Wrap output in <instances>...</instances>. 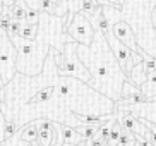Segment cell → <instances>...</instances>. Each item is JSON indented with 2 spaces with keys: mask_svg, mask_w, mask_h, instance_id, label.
Instances as JSON below:
<instances>
[{
  "mask_svg": "<svg viewBox=\"0 0 156 146\" xmlns=\"http://www.w3.org/2000/svg\"><path fill=\"white\" fill-rule=\"evenodd\" d=\"M57 81L58 71L50 52L41 74L33 78L16 74L4 86L5 100L4 103H0V110L5 120H12L17 129L38 119L58 122L72 129L79 127L81 122L67 110L64 100L57 91Z\"/></svg>",
  "mask_w": 156,
  "mask_h": 146,
  "instance_id": "obj_1",
  "label": "cell"
},
{
  "mask_svg": "<svg viewBox=\"0 0 156 146\" xmlns=\"http://www.w3.org/2000/svg\"><path fill=\"white\" fill-rule=\"evenodd\" d=\"M65 17H55L45 12H40L38 21V35L34 40H24L21 36H9L17 52L16 71L23 76H38L41 74L48 52L55 48L64 52V45L69 43L70 36L64 31Z\"/></svg>",
  "mask_w": 156,
  "mask_h": 146,
  "instance_id": "obj_2",
  "label": "cell"
},
{
  "mask_svg": "<svg viewBox=\"0 0 156 146\" xmlns=\"http://www.w3.org/2000/svg\"><path fill=\"white\" fill-rule=\"evenodd\" d=\"M76 53L91 76V81L87 82V86H91L94 91L110 98L115 103L120 101L122 86L127 81V76L119 65L113 52L110 50L105 35L94 31L91 45L84 46L77 43Z\"/></svg>",
  "mask_w": 156,
  "mask_h": 146,
  "instance_id": "obj_3",
  "label": "cell"
},
{
  "mask_svg": "<svg viewBox=\"0 0 156 146\" xmlns=\"http://www.w3.org/2000/svg\"><path fill=\"white\" fill-rule=\"evenodd\" d=\"M57 91L72 115H112L115 114V101L100 95L86 82L58 74Z\"/></svg>",
  "mask_w": 156,
  "mask_h": 146,
  "instance_id": "obj_4",
  "label": "cell"
},
{
  "mask_svg": "<svg viewBox=\"0 0 156 146\" xmlns=\"http://www.w3.org/2000/svg\"><path fill=\"white\" fill-rule=\"evenodd\" d=\"M154 7L156 0H125L120 7L122 19L132 27L137 46L149 57H156V31L151 26V10Z\"/></svg>",
  "mask_w": 156,
  "mask_h": 146,
  "instance_id": "obj_5",
  "label": "cell"
},
{
  "mask_svg": "<svg viewBox=\"0 0 156 146\" xmlns=\"http://www.w3.org/2000/svg\"><path fill=\"white\" fill-rule=\"evenodd\" d=\"M76 48H77V43L76 41H69V43L64 45V52L62 53L57 52L55 48H51L50 53L53 55V60H55L57 71H58L60 76L79 79V81L87 84L91 81V76L87 72V69L83 65V62L79 60L77 53H76Z\"/></svg>",
  "mask_w": 156,
  "mask_h": 146,
  "instance_id": "obj_6",
  "label": "cell"
},
{
  "mask_svg": "<svg viewBox=\"0 0 156 146\" xmlns=\"http://www.w3.org/2000/svg\"><path fill=\"white\" fill-rule=\"evenodd\" d=\"M64 31L69 35L72 41L84 46H89L93 43V38H94V29H93L91 23L81 12L74 14V16H70V14L65 16Z\"/></svg>",
  "mask_w": 156,
  "mask_h": 146,
  "instance_id": "obj_7",
  "label": "cell"
},
{
  "mask_svg": "<svg viewBox=\"0 0 156 146\" xmlns=\"http://www.w3.org/2000/svg\"><path fill=\"white\" fill-rule=\"evenodd\" d=\"M16 60H17V52L14 43L7 35H2L0 36V79L4 84H7L17 74Z\"/></svg>",
  "mask_w": 156,
  "mask_h": 146,
  "instance_id": "obj_8",
  "label": "cell"
},
{
  "mask_svg": "<svg viewBox=\"0 0 156 146\" xmlns=\"http://www.w3.org/2000/svg\"><path fill=\"white\" fill-rule=\"evenodd\" d=\"M105 40H106V43H108V46H110V50L113 52L115 59H117V62H119V65L122 67V71H124L125 76L130 72V69H132L136 64L144 62L141 55L132 53V52L129 50L124 43H120V41L113 36V33H112V31H108L105 35Z\"/></svg>",
  "mask_w": 156,
  "mask_h": 146,
  "instance_id": "obj_9",
  "label": "cell"
},
{
  "mask_svg": "<svg viewBox=\"0 0 156 146\" xmlns=\"http://www.w3.org/2000/svg\"><path fill=\"white\" fill-rule=\"evenodd\" d=\"M110 31L113 33V36L117 38V40L120 41V43H124L125 46H127L129 50L132 52V53H137L142 57V60L146 62V60L149 59H154V57H149V55L146 53L144 50H141L137 46V41H136V35H134L132 27L129 26L125 21H119V23H115L110 26Z\"/></svg>",
  "mask_w": 156,
  "mask_h": 146,
  "instance_id": "obj_10",
  "label": "cell"
},
{
  "mask_svg": "<svg viewBox=\"0 0 156 146\" xmlns=\"http://www.w3.org/2000/svg\"><path fill=\"white\" fill-rule=\"evenodd\" d=\"M40 12L55 16V17H65L69 14L67 0H41L40 2Z\"/></svg>",
  "mask_w": 156,
  "mask_h": 146,
  "instance_id": "obj_11",
  "label": "cell"
},
{
  "mask_svg": "<svg viewBox=\"0 0 156 146\" xmlns=\"http://www.w3.org/2000/svg\"><path fill=\"white\" fill-rule=\"evenodd\" d=\"M38 129V146H51L53 141V122L46 119L33 120Z\"/></svg>",
  "mask_w": 156,
  "mask_h": 146,
  "instance_id": "obj_12",
  "label": "cell"
},
{
  "mask_svg": "<svg viewBox=\"0 0 156 146\" xmlns=\"http://www.w3.org/2000/svg\"><path fill=\"white\" fill-rule=\"evenodd\" d=\"M60 129V137H62V144H70V146H77L79 143H83L84 139L81 137V134H77V131L69 126H62L58 124Z\"/></svg>",
  "mask_w": 156,
  "mask_h": 146,
  "instance_id": "obj_13",
  "label": "cell"
},
{
  "mask_svg": "<svg viewBox=\"0 0 156 146\" xmlns=\"http://www.w3.org/2000/svg\"><path fill=\"white\" fill-rule=\"evenodd\" d=\"M17 137L24 143H29V144H38V129L34 126V122H29L26 126L17 131Z\"/></svg>",
  "mask_w": 156,
  "mask_h": 146,
  "instance_id": "obj_14",
  "label": "cell"
},
{
  "mask_svg": "<svg viewBox=\"0 0 156 146\" xmlns=\"http://www.w3.org/2000/svg\"><path fill=\"white\" fill-rule=\"evenodd\" d=\"M147 79V74L144 72V65H142V62H139V64H136L132 69H130V72L127 74V81H130L134 84V86L141 88L144 82H146Z\"/></svg>",
  "mask_w": 156,
  "mask_h": 146,
  "instance_id": "obj_15",
  "label": "cell"
},
{
  "mask_svg": "<svg viewBox=\"0 0 156 146\" xmlns=\"http://www.w3.org/2000/svg\"><path fill=\"white\" fill-rule=\"evenodd\" d=\"M139 89H141V93L146 96L147 100L154 98V96H156V72L149 74V76H147V79H146V82H144Z\"/></svg>",
  "mask_w": 156,
  "mask_h": 146,
  "instance_id": "obj_16",
  "label": "cell"
},
{
  "mask_svg": "<svg viewBox=\"0 0 156 146\" xmlns=\"http://www.w3.org/2000/svg\"><path fill=\"white\" fill-rule=\"evenodd\" d=\"M98 129H100V126H79V127H76V131H77V134H81L84 141H91L96 136Z\"/></svg>",
  "mask_w": 156,
  "mask_h": 146,
  "instance_id": "obj_17",
  "label": "cell"
},
{
  "mask_svg": "<svg viewBox=\"0 0 156 146\" xmlns=\"http://www.w3.org/2000/svg\"><path fill=\"white\" fill-rule=\"evenodd\" d=\"M38 35V24H28L26 21L23 23V27H21V35L19 36L24 38V40H34Z\"/></svg>",
  "mask_w": 156,
  "mask_h": 146,
  "instance_id": "obj_18",
  "label": "cell"
},
{
  "mask_svg": "<svg viewBox=\"0 0 156 146\" xmlns=\"http://www.w3.org/2000/svg\"><path fill=\"white\" fill-rule=\"evenodd\" d=\"M17 126H16L12 120H5V127H4V141H9L17 134Z\"/></svg>",
  "mask_w": 156,
  "mask_h": 146,
  "instance_id": "obj_19",
  "label": "cell"
},
{
  "mask_svg": "<svg viewBox=\"0 0 156 146\" xmlns=\"http://www.w3.org/2000/svg\"><path fill=\"white\" fill-rule=\"evenodd\" d=\"M120 134H122V127H120L119 124H117V120H115L113 127H112V131H110V137H108V144H110V146H117V141H119Z\"/></svg>",
  "mask_w": 156,
  "mask_h": 146,
  "instance_id": "obj_20",
  "label": "cell"
},
{
  "mask_svg": "<svg viewBox=\"0 0 156 146\" xmlns=\"http://www.w3.org/2000/svg\"><path fill=\"white\" fill-rule=\"evenodd\" d=\"M24 21L28 24H38L40 21V10H34V9H26V14H24Z\"/></svg>",
  "mask_w": 156,
  "mask_h": 146,
  "instance_id": "obj_21",
  "label": "cell"
},
{
  "mask_svg": "<svg viewBox=\"0 0 156 146\" xmlns=\"http://www.w3.org/2000/svg\"><path fill=\"white\" fill-rule=\"evenodd\" d=\"M83 2H84V0H67V7H69V14H70V16L81 12Z\"/></svg>",
  "mask_w": 156,
  "mask_h": 146,
  "instance_id": "obj_22",
  "label": "cell"
},
{
  "mask_svg": "<svg viewBox=\"0 0 156 146\" xmlns=\"http://www.w3.org/2000/svg\"><path fill=\"white\" fill-rule=\"evenodd\" d=\"M142 65H144V72H146L147 76L153 74V72H156V57H154V59L146 60V62H142Z\"/></svg>",
  "mask_w": 156,
  "mask_h": 146,
  "instance_id": "obj_23",
  "label": "cell"
},
{
  "mask_svg": "<svg viewBox=\"0 0 156 146\" xmlns=\"http://www.w3.org/2000/svg\"><path fill=\"white\" fill-rule=\"evenodd\" d=\"M26 9H34V10H40V2L41 0H23Z\"/></svg>",
  "mask_w": 156,
  "mask_h": 146,
  "instance_id": "obj_24",
  "label": "cell"
},
{
  "mask_svg": "<svg viewBox=\"0 0 156 146\" xmlns=\"http://www.w3.org/2000/svg\"><path fill=\"white\" fill-rule=\"evenodd\" d=\"M4 127H5V117L0 110V143L4 141Z\"/></svg>",
  "mask_w": 156,
  "mask_h": 146,
  "instance_id": "obj_25",
  "label": "cell"
},
{
  "mask_svg": "<svg viewBox=\"0 0 156 146\" xmlns=\"http://www.w3.org/2000/svg\"><path fill=\"white\" fill-rule=\"evenodd\" d=\"M4 82H2V79H0V103H4V100H5V91H4Z\"/></svg>",
  "mask_w": 156,
  "mask_h": 146,
  "instance_id": "obj_26",
  "label": "cell"
},
{
  "mask_svg": "<svg viewBox=\"0 0 156 146\" xmlns=\"http://www.w3.org/2000/svg\"><path fill=\"white\" fill-rule=\"evenodd\" d=\"M151 26H153V29L156 31V7L151 10Z\"/></svg>",
  "mask_w": 156,
  "mask_h": 146,
  "instance_id": "obj_27",
  "label": "cell"
},
{
  "mask_svg": "<svg viewBox=\"0 0 156 146\" xmlns=\"http://www.w3.org/2000/svg\"><path fill=\"white\" fill-rule=\"evenodd\" d=\"M2 10H4V0H0V16H2Z\"/></svg>",
  "mask_w": 156,
  "mask_h": 146,
  "instance_id": "obj_28",
  "label": "cell"
},
{
  "mask_svg": "<svg viewBox=\"0 0 156 146\" xmlns=\"http://www.w3.org/2000/svg\"><path fill=\"white\" fill-rule=\"evenodd\" d=\"M0 146H9V141H2V143H0Z\"/></svg>",
  "mask_w": 156,
  "mask_h": 146,
  "instance_id": "obj_29",
  "label": "cell"
},
{
  "mask_svg": "<svg viewBox=\"0 0 156 146\" xmlns=\"http://www.w3.org/2000/svg\"><path fill=\"white\" fill-rule=\"evenodd\" d=\"M124 2H125V0H117V4H119L120 7H122V4H124Z\"/></svg>",
  "mask_w": 156,
  "mask_h": 146,
  "instance_id": "obj_30",
  "label": "cell"
},
{
  "mask_svg": "<svg viewBox=\"0 0 156 146\" xmlns=\"http://www.w3.org/2000/svg\"><path fill=\"white\" fill-rule=\"evenodd\" d=\"M10 2H23V0H10Z\"/></svg>",
  "mask_w": 156,
  "mask_h": 146,
  "instance_id": "obj_31",
  "label": "cell"
},
{
  "mask_svg": "<svg viewBox=\"0 0 156 146\" xmlns=\"http://www.w3.org/2000/svg\"><path fill=\"white\" fill-rule=\"evenodd\" d=\"M2 35H5V33H4V31H2V29H0V36H2Z\"/></svg>",
  "mask_w": 156,
  "mask_h": 146,
  "instance_id": "obj_32",
  "label": "cell"
},
{
  "mask_svg": "<svg viewBox=\"0 0 156 146\" xmlns=\"http://www.w3.org/2000/svg\"><path fill=\"white\" fill-rule=\"evenodd\" d=\"M62 146H70V144H62Z\"/></svg>",
  "mask_w": 156,
  "mask_h": 146,
  "instance_id": "obj_33",
  "label": "cell"
},
{
  "mask_svg": "<svg viewBox=\"0 0 156 146\" xmlns=\"http://www.w3.org/2000/svg\"><path fill=\"white\" fill-rule=\"evenodd\" d=\"M93 2H94V4H96V0H93Z\"/></svg>",
  "mask_w": 156,
  "mask_h": 146,
  "instance_id": "obj_34",
  "label": "cell"
}]
</instances>
